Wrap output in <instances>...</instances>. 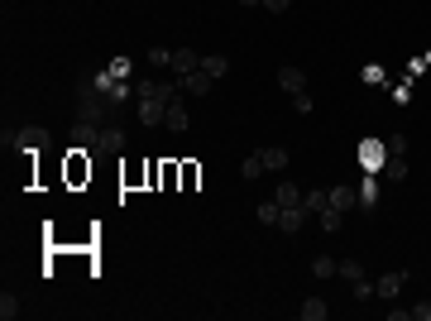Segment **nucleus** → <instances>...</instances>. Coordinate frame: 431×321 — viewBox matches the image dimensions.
<instances>
[{"label": "nucleus", "instance_id": "6ab92c4d", "mask_svg": "<svg viewBox=\"0 0 431 321\" xmlns=\"http://www.w3.org/2000/svg\"><path fill=\"white\" fill-rule=\"evenodd\" d=\"M359 207H364V211H374V207H378V183H374V178L359 183Z\"/></svg>", "mask_w": 431, "mask_h": 321}, {"label": "nucleus", "instance_id": "39448f33", "mask_svg": "<svg viewBox=\"0 0 431 321\" xmlns=\"http://www.w3.org/2000/svg\"><path fill=\"white\" fill-rule=\"evenodd\" d=\"M278 91L302 96V91H307V72H302V67H293V63H288V67H278Z\"/></svg>", "mask_w": 431, "mask_h": 321}, {"label": "nucleus", "instance_id": "dca6fc26", "mask_svg": "<svg viewBox=\"0 0 431 321\" xmlns=\"http://www.w3.org/2000/svg\"><path fill=\"white\" fill-rule=\"evenodd\" d=\"M278 207H302V188L297 183H278V197H273Z\"/></svg>", "mask_w": 431, "mask_h": 321}, {"label": "nucleus", "instance_id": "1a4fd4ad", "mask_svg": "<svg viewBox=\"0 0 431 321\" xmlns=\"http://www.w3.org/2000/svg\"><path fill=\"white\" fill-rule=\"evenodd\" d=\"M197 67H201V53H197V48H173V67H168V72L187 77V72H197Z\"/></svg>", "mask_w": 431, "mask_h": 321}, {"label": "nucleus", "instance_id": "bb28decb", "mask_svg": "<svg viewBox=\"0 0 431 321\" xmlns=\"http://www.w3.org/2000/svg\"><path fill=\"white\" fill-rule=\"evenodd\" d=\"M388 178L403 183V178H407V159H393V154H388Z\"/></svg>", "mask_w": 431, "mask_h": 321}, {"label": "nucleus", "instance_id": "4be33fe9", "mask_svg": "<svg viewBox=\"0 0 431 321\" xmlns=\"http://www.w3.org/2000/svg\"><path fill=\"white\" fill-rule=\"evenodd\" d=\"M302 211H307V216L326 211V192H302Z\"/></svg>", "mask_w": 431, "mask_h": 321}, {"label": "nucleus", "instance_id": "f257e3e1", "mask_svg": "<svg viewBox=\"0 0 431 321\" xmlns=\"http://www.w3.org/2000/svg\"><path fill=\"white\" fill-rule=\"evenodd\" d=\"M173 96H183V86H178V81L139 77V81H135V115H139V125H144V130H159Z\"/></svg>", "mask_w": 431, "mask_h": 321}, {"label": "nucleus", "instance_id": "2eb2a0df", "mask_svg": "<svg viewBox=\"0 0 431 321\" xmlns=\"http://www.w3.org/2000/svg\"><path fill=\"white\" fill-rule=\"evenodd\" d=\"M106 72H110V81H130V72H135V63L120 53V58H110L106 63Z\"/></svg>", "mask_w": 431, "mask_h": 321}, {"label": "nucleus", "instance_id": "20e7f679", "mask_svg": "<svg viewBox=\"0 0 431 321\" xmlns=\"http://www.w3.org/2000/svg\"><path fill=\"white\" fill-rule=\"evenodd\" d=\"M403 283H407V273H403V268H388L383 278H374V297H383V302H393V297L403 293Z\"/></svg>", "mask_w": 431, "mask_h": 321}, {"label": "nucleus", "instance_id": "aec40b11", "mask_svg": "<svg viewBox=\"0 0 431 321\" xmlns=\"http://www.w3.org/2000/svg\"><path fill=\"white\" fill-rule=\"evenodd\" d=\"M259 154H264V168H269V173H283V168H288V149H259Z\"/></svg>", "mask_w": 431, "mask_h": 321}, {"label": "nucleus", "instance_id": "393cba45", "mask_svg": "<svg viewBox=\"0 0 431 321\" xmlns=\"http://www.w3.org/2000/svg\"><path fill=\"white\" fill-rule=\"evenodd\" d=\"M278 211H283V207H278V202H259V221H264V225H278Z\"/></svg>", "mask_w": 431, "mask_h": 321}, {"label": "nucleus", "instance_id": "2f4dec72", "mask_svg": "<svg viewBox=\"0 0 431 321\" xmlns=\"http://www.w3.org/2000/svg\"><path fill=\"white\" fill-rule=\"evenodd\" d=\"M240 5H264V0H240Z\"/></svg>", "mask_w": 431, "mask_h": 321}, {"label": "nucleus", "instance_id": "5701e85b", "mask_svg": "<svg viewBox=\"0 0 431 321\" xmlns=\"http://www.w3.org/2000/svg\"><path fill=\"white\" fill-rule=\"evenodd\" d=\"M312 273H317V278H336V259H331V254H317V259H312Z\"/></svg>", "mask_w": 431, "mask_h": 321}, {"label": "nucleus", "instance_id": "f03ea898", "mask_svg": "<svg viewBox=\"0 0 431 321\" xmlns=\"http://www.w3.org/2000/svg\"><path fill=\"white\" fill-rule=\"evenodd\" d=\"M0 144H5L10 154H39V149L53 144V134L39 130V125H25V130H5V134H0Z\"/></svg>", "mask_w": 431, "mask_h": 321}, {"label": "nucleus", "instance_id": "a211bd4d", "mask_svg": "<svg viewBox=\"0 0 431 321\" xmlns=\"http://www.w3.org/2000/svg\"><path fill=\"white\" fill-rule=\"evenodd\" d=\"M20 312H25V307H20V297L10 293V288H5V293H0V321H15Z\"/></svg>", "mask_w": 431, "mask_h": 321}, {"label": "nucleus", "instance_id": "412c9836", "mask_svg": "<svg viewBox=\"0 0 431 321\" xmlns=\"http://www.w3.org/2000/svg\"><path fill=\"white\" fill-rule=\"evenodd\" d=\"M144 58H149V67H173V48H163V44H154Z\"/></svg>", "mask_w": 431, "mask_h": 321}, {"label": "nucleus", "instance_id": "cd10ccee", "mask_svg": "<svg viewBox=\"0 0 431 321\" xmlns=\"http://www.w3.org/2000/svg\"><path fill=\"white\" fill-rule=\"evenodd\" d=\"M383 149H388V154H393V159H403V154H407V134H393V139H388V144H383Z\"/></svg>", "mask_w": 431, "mask_h": 321}, {"label": "nucleus", "instance_id": "f3484780", "mask_svg": "<svg viewBox=\"0 0 431 321\" xmlns=\"http://www.w3.org/2000/svg\"><path fill=\"white\" fill-rule=\"evenodd\" d=\"M317 221H321V230H326V235H336V230L345 225V211H336V207H326V211H317Z\"/></svg>", "mask_w": 431, "mask_h": 321}, {"label": "nucleus", "instance_id": "c85d7f7f", "mask_svg": "<svg viewBox=\"0 0 431 321\" xmlns=\"http://www.w3.org/2000/svg\"><path fill=\"white\" fill-rule=\"evenodd\" d=\"M407 312H412V321H431V297H427V302H412Z\"/></svg>", "mask_w": 431, "mask_h": 321}, {"label": "nucleus", "instance_id": "f8f14e48", "mask_svg": "<svg viewBox=\"0 0 431 321\" xmlns=\"http://www.w3.org/2000/svg\"><path fill=\"white\" fill-rule=\"evenodd\" d=\"M264 173H269V168H264V154L254 149V154L240 163V178H244V183H254V178H264Z\"/></svg>", "mask_w": 431, "mask_h": 321}, {"label": "nucleus", "instance_id": "0eeeda50", "mask_svg": "<svg viewBox=\"0 0 431 321\" xmlns=\"http://www.w3.org/2000/svg\"><path fill=\"white\" fill-rule=\"evenodd\" d=\"M307 221H312V216L302 211V207H283V211H278V230H283V235H297V230H307Z\"/></svg>", "mask_w": 431, "mask_h": 321}, {"label": "nucleus", "instance_id": "b1692460", "mask_svg": "<svg viewBox=\"0 0 431 321\" xmlns=\"http://www.w3.org/2000/svg\"><path fill=\"white\" fill-rule=\"evenodd\" d=\"M350 288H354V302H374V278H369V273H364L359 283H350Z\"/></svg>", "mask_w": 431, "mask_h": 321}, {"label": "nucleus", "instance_id": "7c9ffc66", "mask_svg": "<svg viewBox=\"0 0 431 321\" xmlns=\"http://www.w3.org/2000/svg\"><path fill=\"white\" fill-rule=\"evenodd\" d=\"M288 5H293V0H264V10H273V15H283Z\"/></svg>", "mask_w": 431, "mask_h": 321}, {"label": "nucleus", "instance_id": "c756f323", "mask_svg": "<svg viewBox=\"0 0 431 321\" xmlns=\"http://www.w3.org/2000/svg\"><path fill=\"white\" fill-rule=\"evenodd\" d=\"M378 154H383V149H378L374 139H369V144H364V163H369V168H378Z\"/></svg>", "mask_w": 431, "mask_h": 321}, {"label": "nucleus", "instance_id": "7ed1b4c3", "mask_svg": "<svg viewBox=\"0 0 431 321\" xmlns=\"http://www.w3.org/2000/svg\"><path fill=\"white\" fill-rule=\"evenodd\" d=\"M187 125H192V115H187V101H183V96H173V101H168V115H163V130H173V134H187Z\"/></svg>", "mask_w": 431, "mask_h": 321}, {"label": "nucleus", "instance_id": "9b49d317", "mask_svg": "<svg viewBox=\"0 0 431 321\" xmlns=\"http://www.w3.org/2000/svg\"><path fill=\"white\" fill-rule=\"evenodd\" d=\"M297 317H302V321H326V317H331V307H326L321 297H307V302L297 307Z\"/></svg>", "mask_w": 431, "mask_h": 321}, {"label": "nucleus", "instance_id": "ddd939ff", "mask_svg": "<svg viewBox=\"0 0 431 321\" xmlns=\"http://www.w3.org/2000/svg\"><path fill=\"white\" fill-rule=\"evenodd\" d=\"M201 72H206V77H225V72H230V58L225 53H206L201 58Z\"/></svg>", "mask_w": 431, "mask_h": 321}, {"label": "nucleus", "instance_id": "4468645a", "mask_svg": "<svg viewBox=\"0 0 431 321\" xmlns=\"http://www.w3.org/2000/svg\"><path fill=\"white\" fill-rule=\"evenodd\" d=\"M336 278H345V283H359V278H364V264H359V259H336Z\"/></svg>", "mask_w": 431, "mask_h": 321}, {"label": "nucleus", "instance_id": "9d476101", "mask_svg": "<svg viewBox=\"0 0 431 321\" xmlns=\"http://www.w3.org/2000/svg\"><path fill=\"white\" fill-rule=\"evenodd\" d=\"M96 154H125V130H120V125H106V130H101V144H96Z\"/></svg>", "mask_w": 431, "mask_h": 321}, {"label": "nucleus", "instance_id": "6e6552de", "mask_svg": "<svg viewBox=\"0 0 431 321\" xmlns=\"http://www.w3.org/2000/svg\"><path fill=\"white\" fill-rule=\"evenodd\" d=\"M178 86H183V96H206V91L216 86V77H206V72L197 67V72H187V77H178Z\"/></svg>", "mask_w": 431, "mask_h": 321}, {"label": "nucleus", "instance_id": "a878e982", "mask_svg": "<svg viewBox=\"0 0 431 321\" xmlns=\"http://www.w3.org/2000/svg\"><path fill=\"white\" fill-rule=\"evenodd\" d=\"M293 110H297V115H312V110H317V96H312V91L293 96Z\"/></svg>", "mask_w": 431, "mask_h": 321}, {"label": "nucleus", "instance_id": "423d86ee", "mask_svg": "<svg viewBox=\"0 0 431 321\" xmlns=\"http://www.w3.org/2000/svg\"><path fill=\"white\" fill-rule=\"evenodd\" d=\"M354 202H359V188H345V183H340V188H326V207H336V211L350 216Z\"/></svg>", "mask_w": 431, "mask_h": 321}]
</instances>
